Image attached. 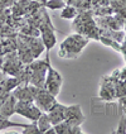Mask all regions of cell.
Instances as JSON below:
<instances>
[{
  "instance_id": "cell-4",
  "label": "cell",
  "mask_w": 126,
  "mask_h": 134,
  "mask_svg": "<svg viewBox=\"0 0 126 134\" xmlns=\"http://www.w3.org/2000/svg\"><path fill=\"white\" fill-rule=\"evenodd\" d=\"M45 61H47V76H45V82H44V89L52 94L53 96H58L61 92V87L63 83V79L61 74L53 68L51 65V58H49V51H47V56H45Z\"/></svg>"
},
{
  "instance_id": "cell-12",
  "label": "cell",
  "mask_w": 126,
  "mask_h": 134,
  "mask_svg": "<svg viewBox=\"0 0 126 134\" xmlns=\"http://www.w3.org/2000/svg\"><path fill=\"white\" fill-rule=\"evenodd\" d=\"M23 134H40L39 128L37 125V121H33L32 124H28L27 127L23 129Z\"/></svg>"
},
{
  "instance_id": "cell-9",
  "label": "cell",
  "mask_w": 126,
  "mask_h": 134,
  "mask_svg": "<svg viewBox=\"0 0 126 134\" xmlns=\"http://www.w3.org/2000/svg\"><path fill=\"white\" fill-rule=\"evenodd\" d=\"M77 14H78L77 8L73 7V5L67 4L66 7L62 9V12H61V18L62 19H74Z\"/></svg>"
},
{
  "instance_id": "cell-7",
  "label": "cell",
  "mask_w": 126,
  "mask_h": 134,
  "mask_svg": "<svg viewBox=\"0 0 126 134\" xmlns=\"http://www.w3.org/2000/svg\"><path fill=\"white\" fill-rule=\"evenodd\" d=\"M37 125H38V128H39L40 134H44L49 128L53 127L52 121H51V119H49V116H48L47 113H43V114L39 116V119L37 120Z\"/></svg>"
},
{
  "instance_id": "cell-8",
  "label": "cell",
  "mask_w": 126,
  "mask_h": 134,
  "mask_svg": "<svg viewBox=\"0 0 126 134\" xmlns=\"http://www.w3.org/2000/svg\"><path fill=\"white\" fill-rule=\"evenodd\" d=\"M64 115H66V119H69V118H85V115H83V113H82L81 105H71V106H66Z\"/></svg>"
},
{
  "instance_id": "cell-16",
  "label": "cell",
  "mask_w": 126,
  "mask_h": 134,
  "mask_svg": "<svg viewBox=\"0 0 126 134\" xmlns=\"http://www.w3.org/2000/svg\"><path fill=\"white\" fill-rule=\"evenodd\" d=\"M125 115H126V114H125Z\"/></svg>"
},
{
  "instance_id": "cell-15",
  "label": "cell",
  "mask_w": 126,
  "mask_h": 134,
  "mask_svg": "<svg viewBox=\"0 0 126 134\" xmlns=\"http://www.w3.org/2000/svg\"><path fill=\"white\" fill-rule=\"evenodd\" d=\"M124 29H125V32H126V20H125V27H124Z\"/></svg>"
},
{
  "instance_id": "cell-11",
  "label": "cell",
  "mask_w": 126,
  "mask_h": 134,
  "mask_svg": "<svg viewBox=\"0 0 126 134\" xmlns=\"http://www.w3.org/2000/svg\"><path fill=\"white\" fill-rule=\"evenodd\" d=\"M67 5V3L64 0H47L45 3V8L52 9V10H57V9H63Z\"/></svg>"
},
{
  "instance_id": "cell-14",
  "label": "cell",
  "mask_w": 126,
  "mask_h": 134,
  "mask_svg": "<svg viewBox=\"0 0 126 134\" xmlns=\"http://www.w3.org/2000/svg\"><path fill=\"white\" fill-rule=\"evenodd\" d=\"M121 53L124 54V58L126 61V37H125V41L122 42V48H121Z\"/></svg>"
},
{
  "instance_id": "cell-5",
  "label": "cell",
  "mask_w": 126,
  "mask_h": 134,
  "mask_svg": "<svg viewBox=\"0 0 126 134\" xmlns=\"http://www.w3.org/2000/svg\"><path fill=\"white\" fill-rule=\"evenodd\" d=\"M15 113L28 118L32 121H37L39 119V116L43 114V111L35 105L34 101H23V100H18L16 101Z\"/></svg>"
},
{
  "instance_id": "cell-10",
  "label": "cell",
  "mask_w": 126,
  "mask_h": 134,
  "mask_svg": "<svg viewBox=\"0 0 126 134\" xmlns=\"http://www.w3.org/2000/svg\"><path fill=\"white\" fill-rule=\"evenodd\" d=\"M27 125H28V124H18V123H13V121L9 120V118H1V116H0V130L8 129V128H11V127L25 128Z\"/></svg>"
},
{
  "instance_id": "cell-2",
  "label": "cell",
  "mask_w": 126,
  "mask_h": 134,
  "mask_svg": "<svg viewBox=\"0 0 126 134\" xmlns=\"http://www.w3.org/2000/svg\"><path fill=\"white\" fill-rule=\"evenodd\" d=\"M88 38L82 36L80 33H73L61 43L59 47V57H63V58H77L81 52L83 51V48L87 46L88 43Z\"/></svg>"
},
{
  "instance_id": "cell-6",
  "label": "cell",
  "mask_w": 126,
  "mask_h": 134,
  "mask_svg": "<svg viewBox=\"0 0 126 134\" xmlns=\"http://www.w3.org/2000/svg\"><path fill=\"white\" fill-rule=\"evenodd\" d=\"M64 111H66V106H64V105H62V104H59V103H57V104L54 105L49 111L47 113L53 125H57V124L62 123L63 120L66 119Z\"/></svg>"
},
{
  "instance_id": "cell-3",
  "label": "cell",
  "mask_w": 126,
  "mask_h": 134,
  "mask_svg": "<svg viewBox=\"0 0 126 134\" xmlns=\"http://www.w3.org/2000/svg\"><path fill=\"white\" fill-rule=\"evenodd\" d=\"M120 70H116L112 72L111 76H104L100 85V92L98 97L105 103H112L119 100L116 95V81L119 79Z\"/></svg>"
},
{
  "instance_id": "cell-1",
  "label": "cell",
  "mask_w": 126,
  "mask_h": 134,
  "mask_svg": "<svg viewBox=\"0 0 126 134\" xmlns=\"http://www.w3.org/2000/svg\"><path fill=\"white\" fill-rule=\"evenodd\" d=\"M72 28L77 33L87 37L88 39H96L100 41L101 30L95 20L93 10H78V14L76 15L72 23Z\"/></svg>"
},
{
  "instance_id": "cell-13",
  "label": "cell",
  "mask_w": 126,
  "mask_h": 134,
  "mask_svg": "<svg viewBox=\"0 0 126 134\" xmlns=\"http://www.w3.org/2000/svg\"><path fill=\"white\" fill-rule=\"evenodd\" d=\"M116 134H126V115L124 114L120 119V123H119V127L117 129L115 130Z\"/></svg>"
}]
</instances>
